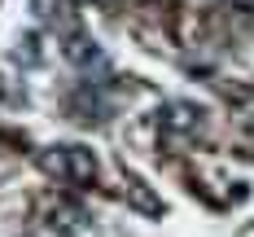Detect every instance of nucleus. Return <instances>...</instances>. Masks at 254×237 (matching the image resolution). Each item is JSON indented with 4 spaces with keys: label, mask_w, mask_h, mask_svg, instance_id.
<instances>
[{
    "label": "nucleus",
    "mask_w": 254,
    "mask_h": 237,
    "mask_svg": "<svg viewBox=\"0 0 254 237\" xmlns=\"http://www.w3.org/2000/svg\"><path fill=\"white\" fill-rule=\"evenodd\" d=\"M44 167H49L57 180H66V184H92L97 180V162H92V154H88V150H75V145L49 150Z\"/></svg>",
    "instance_id": "obj_1"
},
{
    "label": "nucleus",
    "mask_w": 254,
    "mask_h": 237,
    "mask_svg": "<svg viewBox=\"0 0 254 237\" xmlns=\"http://www.w3.org/2000/svg\"><path fill=\"white\" fill-rule=\"evenodd\" d=\"M237 4H254V0H237Z\"/></svg>",
    "instance_id": "obj_2"
}]
</instances>
